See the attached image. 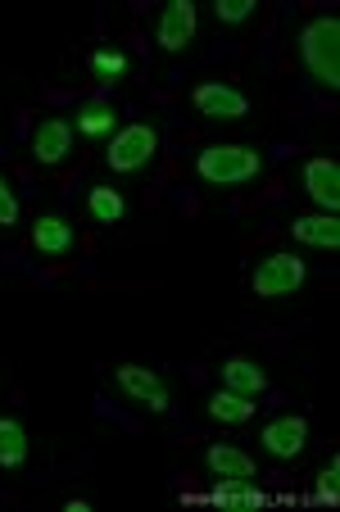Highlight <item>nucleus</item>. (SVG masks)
Segmentation results:
<instances>
[{"instance_id":"nucleus-1","label":"nucleus","mask_w":340,"mask_h":512,"mask_svg":"<svg viewBox=\"0 0 340 512\" xmlns=\"http://www.w3.org/2000/svg\"><path fill=\"white\" fill-rule=\"evenodd\" d=\"M300 64L309 68V78L327 87L331 96L340 91V19L336 14H318L304 23L300 32Z\"/></svg>"},{"instance_id":"nucleus-2","label":"nucleus","mask_w":340,"mask_h":512,"mask_svg":"<svg viewBox=\"0 0 340 512\" xmlns=\"http://www.w3.org/2000/svg\"><path fill=\"white\" fill-rule=\"evenodd\" d=\"M195 173L209 186H241L263 173V155L254 145H209L195 159Z\"/></svg>"},{"instance_id":"nucleus-3","label":"nucleus","mask_w":340,"mask_h":512,"mask_svg":"<svg viewBox=\"0 0 340 512\" xmlns=\"http://www.w3.org/2000/svg\"><path fill=\"white\" fill-rule=\"evenodd\" d=\"M155 150H159V127L141 118V123H123L109 136L105 159L114 173H136V168H146L155 159Z\"/></svg>"},{"instance_id":"nucleus-4","label":"nucleus","mask_w":340,"mask_h":512,"mask_svg":"<svg viewBox=\"0 0 340 512\" xmlns=\"http://www.w3.org/2000/svg\"><path fill=\"white\" fill-rule=\"evenodd\" d=\"M304 277H309V268H304L300 254H268V259H259L250 286L263 300H282V295H295L304 286Z\"/></svg>"},{"instance_id":"nucleus-5","label":"nucleus","mask_w":340,"mask_h":512,"mask_svg":"<svg viewBox=\"0 0 340 512\" xmlns=\"http://www.w3.org/2000/svg\"><path fill=\"white\" fill-rule=\"evenodd\" d=\"M195 28H200V10H195V0H168L164 10H159L155 41L164 50H186L195 41Z\"/></svg>"},{"instance_id":"nucleus-6","label":"nucleus","mask_w":340,"mask_h":512,"mask_svg":"<svg viewBox=\"0 0 340 512\" xmlns=\"http://www.w3.org/2000/svg\"><path fill=\"white\" fill-rule=\"evenodd\" d=\"M195 109H200L204 118H223V123H236V118L250 114V100H245L241 87H232V82H204V87L191 91Z\"/></svg>"},{"instance_id":"nucleus-7","label":"nucleus","mask_w":340,"mask_h":512,"mask_svg":"<svg viewBox=\"0 0 340 512\" xmlns=\"http://www.w3.org/2000/svg\"><path fill=\"white\" fill-rule=\"evenodd\" d=\"M114 377H118V386H123L127 395L141 399V404L155 408V413H168V408H173V390H168V381L159 377L155 368H136V363H123Z\"/></svg>"},{"instance_id":"nucleus-8","label":"nucleus","mask_w":340,"mask_h":512,"mask_svg":"<svg viewBox=\"0 0 340 512\" xmlns=\"http://www.w3.org/2000/svg\"><path fill=\"white\" fill-rule=\"evenodd\" d=\"M259 440L272 458H300L304 445H309V422L295 417V413H282V417H272V422L263 426Z\"/></svg>"},{"instance_id":"nucleus-9","label":"nucleus","mask_w":340,"mask_h":512,"mask_svg":"<svg viewBox=\"0 0 340 512\" xmlns=\"http://www.w3.org/2000/svg\"><path fill=\"white\" fill-rule=\"evenodd\" d=\"M304 191L313 204H322V213L340 209V164L331 155H318L304 164Z\"/></svg>"},{"instance_id":"nucleus-10","label":"nucleus","mask_w":340,"mask_h":512,"mask_svg":"<svg viewBox=\"0 0 340 512\" xmlns=\"http://www.w3.org/2000/svg\"><path fill=\"white\" fill-rule=\"evenodd\" d=\"M68 150H73V123L59 114L41 118L37 132H32V155H37V164H59Z\"/></svg>"},{"instance_id":"nucleus-11","label":"nucleus","mask_w":340,"mask_h":512,"mask_svg":"<svg viewBox=\"0 0 340 512\" xmlns=\"http://www.w3.org/2000/svg\"><path fill=\"white\" fill-rule=\"evenodd\" d=\"M32 245H37L41 254H68L73 245H78V232H73V223H68V218L46 213V218H37V223H32Z\"/></svg>"},{"instance_id":"nucleus-12","label":"nucleus","mask_w":340,"mask_h":512,"mask_svg":"<svg viewBox=\"0 0 340 512\" xmlns=\"http://www.w3.org/2000/svg\"><path fill=\"white\" fill-rule=\"evenodd\" d=\"M223 386L227 390H241V395H263L268 390V372L254 363V358H245V354H236V358H227L223 363Z\"/></svg>"},{"instance_id":"nucleus-13","label":"nucleus","mask_w":340,"mask_h":512,"mask_svg":"<svg viewBox=\"0 0 340 512\" xmlns=\"http://www.w3.org/2000/svg\"><path fill=\"white\" fill-rule=\"evenodd\" d=\"M291 232H295V241L318 245V250H336V245H340V223H336V213H309V218H295Z\"/></svg>"},{"instance_id":"nucleus-14","label":"nucleus","mask_w":340,"mask_h":512,"mask_svg":"<svg viewBox=\"0 0 340 512\" xmlns=\"http://www.w3.org/2000/svg\"><path fill=\"white\" fill-rule=\"evenodd\" d=\"M209 499L223 503V508H263V503H268V494H263L254 481H245V476H223V481L214 485V494H209Z\"/></svg>"},{"instance_id":"nucleus-15","label":"nucleus","mask_w":340,"mask_h":512,"mask_svg":"<svg viewBox=\"0 0 340 512\" xmlns=\"http://www.w3.org/2000/svg\"><path fill=\"white\" fill-rule=\"evenodd\" d=\"M32 454L28 426L19 417H0V467H23Z\"/></svg>"},{"instance_id":"nucleus-16","label":"nucleus","mask_w":340,"mask_h":512,"mask_svg":"<svg viewBox=\"0 0 340 512\" xmlns=\"http://www.w3.org/2000/svg\"><path fill=\"white\" fill-rule=\"evenodd\" d=\"M209 417H214V422H227V426H245L254 417V399L223 386V390H214V399H209Z\"/></svg>"},{"instance_id":"nucleus-17","label":"nucleus","mask_w":340,"mask_h":512,"mask_svg":"<svg viewBox=\"0 0 340 512\" xmlns=\"http://www.w3.org/2000/svg\"><path fill=\"white\" fill-rule=\"evenodd\" d=\"M204 463H209V472H214V476H245V481H254V476H259L254 458L245 454V449H236V445H214L209 454H204Z\"/></svg>"},{"instance_id":"nucleus-18","label":"nucleus","mask_w":340,"mask_h":512,"mask_svg":"<svg viewBox=\"0 0 340 512\" xmlns=\"http://www.w3.org/2000/svg\"><path fill=\"white\" fill-rule=\"evenodd\" d=\"M87 213L96 218V223H105V227L123 223V213H127L123 191H118V186H91V195H87Z\"/></svg>"},{"instance_id":"nucleus-19","label":"nucleus","mask_w":340,"mask_h":512,"mask_svg":"<svg viewBox=\"0 0 340 512\" xmlns=\"http://www.w3.org/2000/svg\"><path fill=\"white\" fill-rule=\"evenodd\" d=\"M73 123H78L82 136H114L118 132V109L105 105V100H91V105H82L78 114H73Z\"/></svg>"},{"instance_id":"nucleus-20","label":"nucleus","mask_w":340,"mask_h":512,"mask_svg":"<svg viewBox=\"0 0 340 512\" xmlns=\"http://www.w3.org/2000/svg\"><path fill=\"white\" fill-rule=\"evenodd\" d=\"M91 73H96L100 82H118L127 73V55L123 50H91Z\"/></svg>"},{"instance_id":"nucleus-21","label":"nucleus","mask_w":340,"mask_h":512,"mask_svg":"<svg viewBox=\"0 0 340 512\" xmlns=\"http://www.w3.org/2000/svg\"><path fill=\"white\" fill-rule=\"evenodd\" d=\"M254 0H218L214 5V14H218V23H245V19H254Z\"/></svg>"},{"instance_id":"nucleus-22","label":"nucleus","mask_w":340,"mask_h":512,"mask_svg":"<svg viewBox=\"0 0 340 512\" xmlns=\"http://www.w3.org/2000/svg\"><path fill=\"white\" fill-rule=\"evenodd\" d=\"M318 499L322 503H336L340 499V458H331L327 472L318 476Z\"/></svg>"},{"instance_id":"nucleus-23","label":"nucleus","mask_w":340,"mask_h":512,"mask_svg":"<svg viewBox=\"0 0 340 512\" xmlns=\"http://www.w3.org/2000/svg\"><path fill=\"white\" fill-rule=\"evenodd\" d=\"M19 223V195H14V186L0 177V227H14Z\"/></svg>"}]
</instances>
